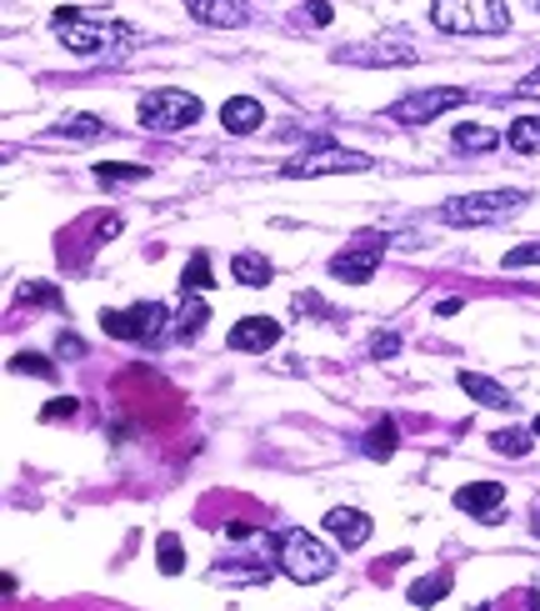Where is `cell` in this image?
<instances>
[{
    "label": "cell",
    "mask_w": 540,
    "mask_h": 611,
    "mask_svg": "<svg viewBox=\"0 0 540 611\" xmlns=\"http://www.w3.org/2000/svg\"><path fill=\"white\" fill-rule=\"evenodd\" d=\"M396 352H400L396 331H375V336H371V356H375V361H386V356H396Z\"/></svg>",
    "instance_id": "1f68e13d"
},
{
    "label": "cell",
    "mask_w": 540,
    "mask_h": 611,
    "mask_svg": "<svg viewBox=\"0 0 540 611\" xmlns=\"http://www.w3.org/2000/svg\"><path fill=\"white\" fill-rule=\"evenodd\" d=\"M201 120V96L176 91V86H160V91L141 96V126L155 136H170V130H185Z\"/></svg>",
    "instance_id": "5b68a950"
},
{
    "label": "cell",
    "mask_w": 540,
    "mask_h": 611,
    "mask_svg": "<svg viewBox=\"0 0 540 611\" xmlns=\"http://www.w3.org/2000/svg\"><path fill=\"white\" fill-rule=\"evenodd\" d=\"M231 352H270L275 341H281V321H270V316H245V321L231 326Z\"/></svg>",
    "instance_id": "7c38bea8"
},
{
    "label": "cell",
    "mask_w": 540,
    "mask_h": 611,
    "mask_svg": "<svg viewBox=\"0 0 540 611\" xmlns=\"http://www.w3.org/2000/svg\"><path fill=\"white\" fill-rule=\"evenodd\" d=\"M206 321H210V306L201 301V291H185V306L176 311V336L180 341H195L201 331H206Z\"/></svg>",
    "instance_id": "ac0fdd59"
},
{
    "label": "cell",
    "mask_w": 540,
    "mask_h": 611,
    "mask_svg": "<svg viewBox=\"0 0 540 611\" xmlns=\"http://www.w3.org/2000/svg\"><path fill=\"white\" fill-rule=\"evenodd\" d=\"M210 582H216V586H260V582H270V561L235 557V561H226V567H216V572H210Z\"/></svg>",
    "instance_id": "e0dca14e"
},
{
    "label": "cell",
    "mask_w": 540,
    "mask_h": 611,
    "mask_svg": "<svg viewBox=\"0 0 540 611\" xmlns=\"http://www.w3.org/2000/svg\"><path fill=\"white\" fill-rule=\"evenodd\" d=\"M450 591V572H436V576H421V582L411 586V607H436L440 597Z\"/></svg>",
    "instance_id": "cb8c5ba5"
},
{
    "label": "cell",
    "mask_w": 540,
    "mask_h": 611,
    "mask_svg": "<svg viewBox=\"0 0 540 611\" xmlns=\"http://www.w3.org/2000/svg\"><path fill=\"white\" fill-rule=\"evenodd\" d=\"M11 371H21V377H40V381H55V366L46 361V356H36V352H21L11 361Z\"/></svg>",
    "instance_id": "83f0119b"
},
{
    "label": "cell",
    "mask_w": 540,
    "mask_h": 611,
    "mask_svg": "<svg viewBox=\"0 0 540 611\" xmlns=\"http://www.w3.org/2000/svg\"><path fill=\"white\" fill-rule=\"evenodd\" d=\"M505 145L520 151V156H540V116H520L505 130Z\"/></svg>",
    "instance_id": "7402d4cb"
},
{
    "label": "cell",
    "mask_w": 540,
    "mask_h": 611,
    "mask_svg": "<svg viewBox=\"0 0 540 611\" xmlns=\"http://www.w3.org/2000/svg\"><path fill=\"white\" fill-rule=\"evenodd\" d=\"M381 260H386V236L365 231V236H356L346 251H335L331 256V276L335 281H350V287H365Z\"/></svg>",
    "instance_id": "9c48e42d"
},
{
    "label": "cell",
    "mask_w": 540,
    "mask_h": 611,
    "mask_svg": "<svg viewBox=\"0 0 540 611\" xmlns=\"http://www.w3.org/2000/svg\"><path fill=\"white\" fill-rule=\"evenodd\" d=\"M515 96H526V101H540V65L530 71V76L515 80Z\"/></svg>",
    "instance_id": "e575fe53"
},
{
    "label": "cell",
    "mask_w": 540,
    "mask_h": 611,
    "mask_svg": "<svg viewBox=\"0 0 540 611\" xmlns=\"http://www.w3.org/2000/svg\"><path fill=\"white\" fill-rule=\"evenodd\" d=\"M455 145H461V151H490V145H501V130H486V126H455Z\"/></svg>",
    "instance_id": "484cf974"
},
{
    "label": "cell",
    "mask_w": 540,
    "mask_h": 611,
    "mask_svg": "<svg viewBox=\"0 0 540 611\" xmlns=\"http://www.w3.org/2000/svg\"><path fill=\"white\" fill-rule=\"evenodd\" d=\"M455 105H465V86H430V91L400 96V101L386 111V120H396V126H425V120L446 116V111H455Z\"/></svg>",
    "instance_id": "ba28073f"
},
{
    "label": "cell",
    "mask_w": 540,
    "mask_h": 611,
    "mask_svg": "<svg viewBox=\"0 0 540 611\" xmlns=\"http://www.w3.org/2000/svg\"><path fill=\"white\" fill-rule=\"evenodd\" d=\"M231 276L241 281V287H250V291H260V287H270V260L266 256H256V251H241V256L231 260Z\"/></svg>",
    "instance_id": "d6986e66"
},
{
    "label": "cell",
    "mask_w": 540,
    "mask_h": 611,
    "mask_svg": "<svg viewBox=\"0 0 540 611\" xmlns=\"http://www.w3.org/2000/svg\"><path fill=\"white\" fill-rule=\"evenodd\" d=\"M455 507H461L465 517L490 521L496 511L505 507V486H501V482H465L461 492H455Z\"/></svg>",
    "instance_id": "5bb4252c"
},
{
    "label": "cell",
    "mask_w": 540,
    "mask_h": 611,
    "mask_svg": "<svg viewBox=\"0 0 540 611\" xmlns=\"http://www.w3.org/2000/svg\"><path fill=\"white\" fill-rule=\"evenodd\" d=\"M490 446H496L501 456H526L530 451V431H496Z\"/></svg>",
    "instance_id": "f1b7e54d"
},
{
    "label": "cell",
    "mask_w": 540,
    "mask_h": 611,
    "mask_svg": "<svg viewBox=\"0 0 540 611\" xmlns=\"http://www.w3.org/2000/svg\"><path fill=\"white\" fill-rule=\"evenodd\" d=\"M536 11H540V0H536Z\"/></svg>",
    "instance_id": "f35d334b"
},
{
    "label": "cell",
    "mask_w": 540,
    "mask_h": 611,
    "mask_svg": "<svg viewBox=\"0 0 540 611\" xmlns=\"http://www.w3.org/2000/svg\"><path fill=\"white\" fill-rule=\"evenodd\" d=\"M430 21L446 36H505L511 30L505 0H436Z\"/></svg>",
    "instance_id": "7a4b0ae2"
},
{
    "label": "cell",
    "mask_w": 540,
    "mask_h": 611,
    "mask_svg": "<svg viewBox=\"0 0 540 611\" xmlns=\"http://www.w3.org/2000/svg\"><path fill=\"white\" fill-rule=\"evenodd\" d=\"M170 311L160 306V301H141V306H130V311H101V326L105 336L116 341H145V346H155V341L170 331Z\"/></svg>",
    "instance_id": "52a82bcc"
},
{
    "label": "cell",
    "mask_w": 540,
    "mask_h": 611,
    "mask_svg": "<svg viewBox=\"0 0 540 611\" xmlns=\"http://www.w3.org/2000/svg\"><path fill=\"white\" fill-rule=\"evenodd\" d=\"M340 65H415L421 51L406 46V40H365V46H340L331 51Z\"/></svg>",
    "instance_id": "30bf717a"
},
{
    "label": "cell",
    "mask_w": 540,
    "mask_h": 611,
    "mask_svg": "<svg viewBox=\"0 0 540 611\" xmlns=\"http://www.w3.org/2000/svg\"><path fill=\"white\" fill-rule=\"evenodd\" d=\"M21 301H36V306H55V311H65V296L51 287H26L21 291Z\"/></svg>",
    "instance_id": "4dcf8cb0"
},
{
    "label": "cell",
    "mask_w": 540,
    "mask_h": 611,
    "mask_svg": "<svg viewBox=\"0 0 540 611\" xmlns=\"http://www.w3.org/2000/svg\"><path fill=\"white\" fill-rule=\"evenodd\" d=\"M325 532L335 536V547H346V551H356V547H365L371 542V517L365 511H356V507H335V511H325Z\"/></svg>",
    "instance_id": "8fae6325"
},
{
    "label": "cell",
    "mask_w": 540,
    "mask_h": 611,
    "mask_svg": "<svg viewBox=\"0 0 540 611\" xmlns=\"http://www.w3.org/2000/svg\"><path fill=\"white\" fill-rule=\"evenodd\" d=\"M455 381H461V391H465V396H476V402H480V406H490V411H511V406H515V396H511V391H505L501 381L480 377V371H461V377H455Z\"/></svg>",
    "instance_id": "2e32d148"
},
{
    "label": "cell",
    "mask_w": 540,
    "mask_h": 611,
    "mask_svg": "<svg viewBox=\"0 0 540 611\" xmlns=\"http://www.w3.org/2000/svg\"><path fill=\"white\" fill-rule=\"evenodd\" d=\"M55 356H86V341L65 336V331H61V341H55Z\"/></svg>",
    "instance_id": "d590c367"
},
{
    "label": "cell",
    "mask_w": 540,
    "mask_h": 611,
    "mask_svg": "<svg viewBox=\"0 0 540 611\" xmlns=\"http://www.w3.org/2000/svg\"><path fill=\"white\" fill-rule=\"evenodd\" d=\"M375 161L365 151H346V145H316V151H300L281 166L285 181H310V176H350V170H371Z\"/></svg>",
    "instance_id": "8992f818"
},
{
    "label": "cell",
    "mask_w": 540,
    "mask_h": 611,
    "mask_svg": "<svg viewBox=\"0 0 540 611\" xmlns=\"http://www.w3.org/2000/svg\"><path fill=\"white\" fill-rule=\"evenodd\" d=\"M105 136V120L95 116H65L61 126H51V141H95Z\"/></svg>",
    "instance_id": "44dd1931"
},
{
    "label": "cell",
    "mask_w": 540,
    "mask_h": 611,
    "mask_svg": "<svg viewBox=\"0 0 540 611\" xmlns=\"http://www.w3.org/2000/svg\"><path fill=\"white\" fill-rule=\"evenodd\" d=\"M300 21H310V26H331V5H325V0H310L306 11H300Z\"/></svg>",
    "instance_id": "836d02e7"
},
{
    "label": "cell",
    "mask_w": 540,
    "mask_h": 611,
    "mask_svg": "<svg viewBox=\"0 0 540 611\" xmlns=\"http://www.w3.org/2000/svg\"><path fill=\"white\" fill-rule=\"evenodd\" d=\"M76 417V396H55L46 411H40V421H70Z\"/></svg>",
    "instance_id": "d6a6232c"
},
{
    "label": "cell",
    "mask_w": 540,
    "mask_h": 611,
    "mask_svg": "<svg viewBox=\"0 0 540 611\" xmlns=\"http://www.w3.org/2000/svg\"><path fill=\"white\" fill-rule=\"evenodd\" d=\"M210 287H216V281H210V256L206 251H195L185 276H180V291H210Z\"/></svg>",
    "instance_id": "d4e9b609"
},
{
    "label": "cell",
    "mask_w": 540,
    "mask_h": 611,
    "mask_svg": "<svg viewBox=\"0 0 540 611\" xmlns=\"http://www.w3.org/2000/svg\"><path fill=\"white\" fill-rule=\"evenodd\" d=\"M51 26L76 55H130L141 46V30H130L126 21L105 11H80V5H61L51 15Z\"/></svg>",
    "instance_id": "6da1fadb"
},
{
    "label": "cell",
    "mask_w": 540,
    "mask_h": 611,
    "mask_svg": "<svg viewBox=\"0 0 540 611\" xmlns=\"http://www.w3.org/2000/svg\"><path fill=\"white\" fill-rule=\"evenodd\" d=\"M530 195L526 191H471V195H450L446 206L436 211V221L446 226H501L511 221L515 211H526Z\"/></svg>",
    "instance_id": "3957f363"
},
{
    "label": "cell",
    "mask_w": 540,
    "mask_h": 611,
    "mask_svg": "<svg viewBox=\"0 0 540 611\" xmlns=\"http://www.w3.org/2000/svg\"><path fill=\"white\" fill-rule=\"evenodd\" d=\"M505 266H511V271H520V266H540V241H530V246H515V251H505Z\"/></svg>",
    "instance_id": "f546056e"
},
{
    "label": "cell",
    "mask_w": 540,
    "mask_h": 611,
    "mask_svg": "<svg viewBox=\"0 0 540 611\" xmlns=\"http://www.w3.org/2000/svg\"><path fill=\"white\" fill-rule=\"evenodd\" d=\"M530 431H536V436H540V417H536V427H530Z\"/></svg>",
    "instance_id": "74e56055"
},
{
    "label": "cell",
    "mask_w": 540,
    "mask_h": 611,
    "mask_svg": "<svg viewBox=\"0 0 540 611\" xmlns=\"http://www.w3.org/2000/svg\"><path fill=\"white\" fill-rule=\"evenodd\" d=\"M275 561H281V572L300 586L325 582V576L335 572V551L310 532H281L275 536Z\"/></svg>",
    "instance_id": "277c9868"
},
{
    "label": "cell",
    "mask_w": 540,
    "mask_h": 611,
    "mask_svg": "<svg viewBox=\"0 0 540 611\" xmlns=\"http://www.w3.org/2000/svg\"><path fill=\"white\" fill-rule=\"evenodd\" d=\"M155 561H160V572H166V576L185 572V547H180L176 532H160V542H155Z\"/></svg>",
    "instance_id": "603a6c76"
},
{
    "label": "cell",
    "mask_w": 540,
    "mask_h": 611,
    "mask_svg": "<svg viewBox=\"0 0 540 611\" xmlns=\"http://www.w3.org/2000/svg\"><path fill=\"white\" fill-rule=\"evenodd\" d=\"M536 536H540V507H536Z\"/></svg>",
    "instance_id": "8d00e7d4"
},
{
    "label": "cell",
    "mask_w": 540,
    "mask_h": 611,
    "mask_svg": "<svg viewBox=\"0 0 540 611\" xmlns=\"http://www.w3.org/2000/svg\"><path fill=\"white\" fill-rule=\"evenodd\" d=\"M145 176H151V170H145L141 161H136V166H111V161L95 166V181L101 186H126V181H145Z\"/></svg>",
    "instance_id": "4316f807"
},
{
    "label": "cell",
    "mask_w": 540,
    "mask_h": 611,
    "mask_svg": "<svg viewBox=\"0 0 540 611\" xmlns=\"http://www.w3.org/2000/svg\"><path fill=\"white\" fill-rule=\"evenodd\" d=\"M220 126L231 130V136H250V130L266 126V105L256 96H231V101L220 105Z\"/></svg>",
    "instance_id": "9a60e30c"
},
{
    "label": "cell",
    "mask_w": 540,
    "mask_h": 611,
    "mask_svg": "<svg viewBox=\"0 0 540 611\" xmlns=\"http://www.w3.org/2000/svg\"><path fill=\"white\" fill-rule=\"evenodd\" d=\"M396 446H400L396 421H375V427L365 431V446H360V451L371 456V461H390V456H396Z\"/></svg>",
    "instance_id": "ffe728a7"
},
{
    "label": "cell",
    "mask_w": 540,
    "mask_h": 611,
    "mask_svg": "<svg viewBox=\"0 0 540 611\" xmlns=\"http://www.w3.org/2000/svg\"><path fill=\"white\" fill-rule=\"evenodd\" d=\"M185 11H191L201 26H216V30H235L250 21V5H245V0H185Z\"/></svg>",
    "instance_id": "4fadbf2b"
}]
</instances>
